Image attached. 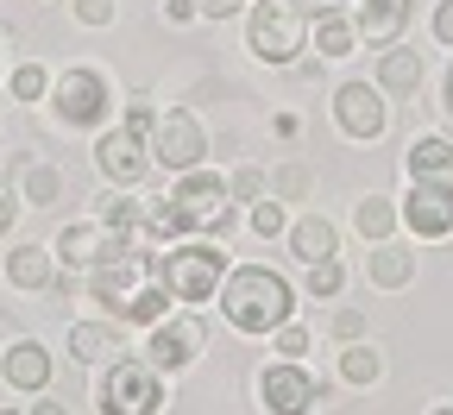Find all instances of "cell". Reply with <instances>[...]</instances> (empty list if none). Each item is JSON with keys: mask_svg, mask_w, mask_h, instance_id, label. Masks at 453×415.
<instances>
[{"mask_svg": "<svg viewBox=\"0 0 453 415\" xmlns=\"http://www.w3.org/2000/svg\"><path fill=\"white\" fill-rule=\"evenodd\" d=\"M334 334L347 340V346H353V340H365V315H359V309H340V315H334Z\"/></svg>", "mask_w": 453, "mask_h": 415, "instance_id": "d590c367", "label": "cell"}, {"mask_svg": "<svg viewBox=\"0 0 453 415\" xmlns=\"http://www.w3.org/2000/svg\"><path fill=\"white\" fill-rule=\"evenodd\" d=\"M410 176H453V139L422 133V139L410 145Z\"/></svg>", "mask_w": 453, "mask_h": 415, "instance_id": "484cf974", "label": "cell"}, {"mask_svg": "<svg viewBox=\"0 0 453 415\" xmlns=\"http://www.w3.org/2000/svg\"><path fill=\"white\" fill-rule=\"evenodd\" d=\"M164 309H170V296H164L157 283H145L139 296H127V303L113 309V321H127V327H157V321H164Z\"/></svg>", "mask_w": 453, "mask_h": 415, "instance_id": "d4e9b609", "label": "cell"}, {"mask_svg": "<svg viewBox=\"0 0 453 415\" xmlns=\"http://www.w3.org/2000/svg\"><path fill=\"white\" fill-rule=\"evenodd\" d=\"M321 403V378L303 372V359H271L258 372V409L265 415H309Z\"/></svg>", "mask_w": 453, "mask_h": 415, "instance_id": "ba28073f", "label": "cell"}, {"mask_svg": "<svg viewBox=\"0 0 453 415\" xmlns=\"http://www.w3.org/2000/svg\"><path fill=\"white\" fill-rule=\"evenodd\" d=\"M95 164H101V176L113 189H139L145 183V170H151V133H139V127H107L101 133V145H95Z\"/></svg>", "mask_w": 453, "mask_h": 415, "instance_id": "52a82bcc", "label": "cell"}, {"mask_svg": "<svg viewBox=\"0 0 453 415\" xmlns=\"http://www.w3.org/2000/svg\"><path fill=\"white\" fill-rule=\"evenodd\" d=\"M13 189H19L26 208H57V202H64V170L38 164V158H19L13 164Z\"/></svg>", "mask_w": 453, "mask_h": 415, "instance_id": "ac0fdd59", "label": "cell"}, {"mask_svg": "<svg viewBox=\"0 0 453 415\" xmlns=\"http://www.w3.org/2000/svg\"><path fill=\"white\" fill-rule=\"evenodd\" d=\"M7 95H13V101H44V95H50V70H44V64H19V70L7 76Z\"/></svg>", "mask_w": 453, "mask_h": 415, "instance_id": "f1b7e54d", "label": "cell"}, {"mask_svg": "<svg viewBox=\"0 0 453 415\" xmlns=\"http://www.w3.org/2000/svg\"><path fill=\"white\" fill-rule=\"evenodd\" d=\"M441 107H447V120H453V70H447V82H441Z\"/></svg>", "mask_w": 453, "mask_h": 415, "instance_id": "b9f144b4", "label": "cell"}, {"mask_svg": "<svg viewBox=\"0 0 453 415\" xmlns=\"http://www.w3.org/2000/svg\"><path fill=\"white\" fill-rule=\"evenodd\" d=\"M434 415H453V403H441V409H434Z\"/></svg>", "mask_w": 453, "mask_h": 415, "instance_id": "ee69618b", "label": "cell"}, {"mask_svg": "<svg viewBox=\"0 0 453 415\" xmlns=\"http://www.w3.org/2000/svg\"><path fill=\"white\" fill-rule=\"evenodd\" d=\"M208 346V327L196 315H177V321H157L151 340H145V365L151 372H189Z\"/></svg>", "mask_w": 453, "mask_h": 415, "instance_id": "8fae6325", "label": "cell"}, {"mask_svg": "<svg viewBox=\"0 0 453 415\" xmlns=\"http://www.w3.org/2000/svg\"><path fill=\"white\" fill-rule=\"evenodd\" d=\"M196 13H202L196 0H164V19H170V26H189Z\"/></svg>", "mask_w": 453, "mask_h": 415, "instance_id": "f35d334b", "label": "cell"}, {"mask_svg": "<svg viewBox=\"0 0 453 415\" xmlns=\"http://www.w3.org/2000/svg\"><path fill=\"white\" fill-rule=\"evenodd\" d=\"M290 252H296L303 265L340 258V233H334V220H327V214H309V220H296V227H290Z\"/></svg>", "mask_w": 453, "mask_h": 415, "instance_id": "ffe728a7", "label": "cell"}, {"mask_svg": "<svg viewBox=\"0 0 453 415\" xmlns=\"http://www.w3.org/2000/svg\"><path fill=\"white\" fill-rule=\"evenodd\" d=\"M145 283H151V271H145L139 246H120V252H107V258L88 265V289H95V303H107V315L120 309L127 296H139Z\"/></svg>", "mask_w": 453, "mask_h": 415, "instance_id": "7c38bea8", "label": "cell"}, {"mask_svg": "<svg viewBox=\"0 0 453 415\" xmlns=\"http://www.w3.org/2000/svg\"><path fill=\"white\" fill-rule=\"evenodd\" d=\"M120 246H133V240H113V233L101 227V220H70L64 233H57V258H64V271H88L95 258H107V252H120Z\"/></svg>", "mask_w": 453, "mask_h": 415, "instance_id": "5bb4252c", "label": "cell"}, {"mask_svg": "<svg viewBox=\"0 0 453 415\" xmlns=\"http://www.w3.org/2000/svg\"><path fill=\"white\" fill-rule=\"evenodd\" d=\"M434 44L453 50V0H441V7H434Z\"/></svg>", "mask_w": 453, "mask_h": 415, "instance_id": "74e56055", "label": "cell"}, {"mask_svg": "<svg viewBox=\"0 0 453 415\" xmlns=\"http://www.w3.org/2000/svg\"><path fill=\"white\" fill-rule=\"evenodd\" d=\"M50 258H57L50 246H32V240L13 246V252H7V283H13V289H50V277H57Z\"/></svg>", "mask_w": 453, "mask_h": 415, "instance_id": "44dd1931", "label": "cell"}, {"mask_svg": "<svg viewBox=\"0 0 453 415\" xmlns=\"http://www.w3.org/2000/svg\"><path fill=\"white\" fill-rule=\"evenodd\" d=\"M309 13H327V7H347V0H303Z\"/></svg>", "mask_w": 453, "mask_h": 415, "instance_id": "7bdbcfd3", "label": "cell"}, {"mask_svg": "<svg viewBox=\"0 0 453 415\" xmlns=\"http://www.w3.org/2000/svg\"><path fill=\"white\" fill-rule=\"evenodd\" d=\"M145 271L170 303H214L226 283V252L214 240H170L164 252L145 258Z\"/></svg>", "mask_w": 453, "mask_h": 415, "instance_id": "3957f363", "label": "cell"}, {"mask_svg": "<svg viewBox=\"0 0 453 415\" xmlns=\"http://www.w3.org/2000/svg\"><path fill=\"white\" fill-rule=\"evenodd\" d=\"M26 415H70V409H64V403H32Z\"/></svg>", "mask_w": 453, "mask_h": 415, "instance_id": "60d3db41", "label": "cell"}, {"mask_svg": "<svg viewBox=\"0 0 453 415\" xmlns=\"http://www.w3.org/2000/svg\"><path fill=\"white\" fill-rule=\"evenodd\" d=\"M50 107H57V120H64V127H76V133L101 127V120H107V107H113L107 76H101V70H88V64L64 70V76L50 82Z\"/></svg>", "mask_w": 453, "mask_h": 415, "instance_id": "8992f818", "label": "cell"}, {"mask_svg": "<svg viewBox=\"0 0 453 415\" xmlns=\"http://www.w3.org/2000/svg\"><path fill=\"white\" fill-rule=\"evenodd\" d=\"M13 220H19V189H13V183H0V240L13 233Z\"/></svg>", "mask_w": 453, "mask_h": 415, "instance_id": "8d00e7d4", "label": "cell"}, {"mask_svg": "<svg viewBox=\"0 0 453 415\" xmlns=\"http://www.w3.org/2000/svg\"><path fill=\"white\" fill-rule=\"evenodd\" d=\"M113 352H127L120 321H70V359L76 365H107Z\"/></svg>", "mask_w": 453, "mask_h": 415, "instance_id": "2e32d148", "label": "cell"}, {"mask_svg": "<svg viewBox=\"0 0 453 415\" xmlns=\"http://www.w3.org/2000/svg\"><path fill=\"white\" fill-rule=\"evenodd\" d=\"M145 233L151 240H183V233H208V240H220V233H234V196H226V176L214 170H183L177 189L145 202Z\"/></svg>", "mask_w": 453, "mask_h": 415, "instance_id": "6da1fadb", "label": "cell"}, {"mask_svg": "<svg viewBox=\"0 0 453 415\" xmlns=\"http://www.w3.org/2000/svg\"><path fill=\"white\" fill-rule=\"evenodd\" d=\"M309 38V7L303 0H258L246 19V44L258 64H296V50Z\"/></svg>", "mask_w": 453, "mask_h": 415, "instance_id": "277c9868", "label": "cell"}, {"mask_svg": "<svg viewBox=\"0 0 453 415\" xmlns=\"http://www.w3.org/2000/svg\"><path fill=\"white\" fill-rule=\"evenodd\" d=\"M0 378H7L19 396H44L50 378H57V365H50V352L38 340H13L7 352H0Z\"/></svg>", "mask_w": 453, "mask_h": 415, "instance_id": "9a60e30c", "label": "cell"}, {"mask_svg": "<svg viewBox=\"0 0 453 415\" xmlns=\"http://www.w3.org/2000/svg\"><path fill=\"white\" fill-rule=\"evenodd\" d=\"M422 50H403V44H384V57H378V88L384 95H416L422 88Z\"/></svg>", "mask_w": 453, "mask_h": 415, "instance_id": "d6986e66", "label": "cell"}, {"mask_svg": "<svg viewBox=\"0 0 453 415\" xmlns=\"http://www.w3.org/2000/svg\"><path fill=\"white\" fill-rule=\"evenodd\" d=\"M365 277H372L378 289H403V283L416 277V252H403V246L378 240V246H372V265H365Z\"/></svg>", "mask_w": 453, "mask_h": 415, "instance_id": "603a6c76", "label": "cell"}, {"mask_svg": "<svg viewBox=\"0 0 453 415\" xmlns=\"http://www.w3.org/2000/svg\"><path fill=\"white\" fill-rule=\"evenodd\" d=\"M202 151H208V133H202V120L189 107H170V113H157V127H151V158L164 164V170H196L202 164Z\"/></svg>", "mask_w": 453, "mask_h": 415, "instance_id": "9c48e42d", "label": "cell"}, {"mask_svg": "<svg viewBox=\"0 0 453 415\" xmlns=\"http://www.w3.org/2000/svg\"><path fill=\"white\" fill-rule=\"evenodd\" d=\"M70 7H76V19H82V26H95V32H101V26H113V0H70Z\"/></svg>", "mask_w": 453, "mask_h": 415, "instance_id": "e575fe53", "label": "cell"}, {"mask_svg": "<svg viewBox=\"0 0 453 415\" xmlns=\"http://www.w3.org/2000/svg\"><path fill=\"white\" fill-rule=\"evenodd\" d=\"M309 32H315V50L327 57H353V44H359V32H353V19L340 13V7H327V13H309Z\"/></svg>", "mask_w": 453, "mask_h": 415, "instance_id": "7402d4cb", "label": "cell"}, {"mask_svg": "<svg viewBox=\"0 0 453 415\" xmlns=\"http://www.w3.org/2000/svg\"><path fill=\"white\" fill-rule=\"evenodd\" d=\"M101 415H164V372L145 359H113L101 372Z\"/></svg>", "mask_w": 453, "mask_h": 415, "instance_id": "5b68a950", "label": "cell"}, {"mask_svg": "<svg viewBox=\"0 0 453 415\" xmlns=\"http://www.w3.org/2000/svg\"><path fill=\"white\" fill-rule=\"evenodd\" d=\"M226 196H234V202H258V196H265V170H252V164H246V170H234Z\"/></svg>", "mask_w": 453, "mask_h": 415, "instance_id": "d6a6232c", "label": "cell"}, {"mask_svg": "<svg viewBox=\"0 0 453 415\" xmlns=\"http://www.w3.org/2000/svg\"><path fill=\"white\" fill-rule=\"evenodd\" d=\"M0 415H26V409H0Z\"/></svg>", "mask_w": 453, "mask_h": 415, "instance_id": "f6af8a7d", "label": "cell"}, {"mask_svg": "<svg viewBox=\"0 0 453 415\" xmlns=\"http://www.w3.org/2000/svg\"><path fill=\"white\" fill-rule=\"evenodd\" d=\"M340 384H353V390L384 384V352H378V346H365V340H353L347 352H340Z\"/></svg>", "mask_w": 453, "mask_h": 415, "instance_id": "cb8c5ba5", "label": "cell"}, {"mask_svg": "<svg viewBox=\"0 0 453 415\" xmlns=\"http://www.w3.org/2000/svg\"><path fill=\"white\" fill-rule=\"evenodd\" d=\"M220 309H226V321H234L240 334H277L296 315V289L283 283L271 265H240L220 283Z\"/></svg>", "mask_w": 453, "mask_h": 415, "instance_id": "7a4b0ae2", "label": "cell"}, {"mask_svg": "<svg viewBox=\"0 0 453 415\" xmlns=\"http://www.w3.org/2000/svg\"><path fill=\"white\" fill-rule=\"evenodd\" d=\"M303 352H309V327L283 321V327H277V359H303Z\"/></svg>", "mask_w": 453, "mask_h": 415, "instance_id": "836d02e7", "label": "cell"}, {"mask_svg": "<svg viewBox=\"0 0 453 415\" xmlns=\"http://www.w3.org/2000/svg\"><path fill=\"white\" fill-rule=\"evenodd\" d=\"M107 233H113V240H133V233L145 227V208L139 202H127V196H101V214H95Z\"/></svg>", "mask_w": 453, "mask_h": 415, "instance_id": "4316f807", "label": "cell"}, {"mask_svg": "<svg viewBox=\"0 0 453 415\" xmlns=\"http://www.w3.org/2000/svg\"><path fill=\"white\" fill-rule=\"evenodd\" d=\"M340 289H347V265H340V258H321V265H309V296L334 303Z\"/></svg>", "mask_w": 453, "mask_h": 415, "instance_id": "f546056e", "label": "cell"}, {"mask_svg": "<svg viewBox=\"0 0 453 415\" xmlns=\"http://www.w3.org/2000/svg\"><path fill=\"white\" fill-rule=\"evenodd\" d=\"M378 95H384L378 82H340V88H334V120H340V133H347V139H384L390 107H384Z\"/></svg>", "mask_w": 453, "mask_h": 415, "instance_id": "4fadbf2b", "label": "cell"}, {"mask_svg": "<svg viewBox=\"0 0 453 415\" xmlns=\"http://www.w3.org/2000/svg\"><path fill=\"white\" fill-rule=\"evenodd\" d=\"M309 183H315V176H309L303 164H283V170H277V202H303Z\"/></svg>", "mask_w": 453, "mask_h": 415, "instance_id": "1f68e13d", "label": "cell"}, {"mask_svg": "<svg viewBox=\"0 0 453 415\" xmlns=\"http://www.w3.org/2000/svg\"><path fill=\"white\" fill-rule=\"evenodd\" d=\"M396 220H403V214L390 208V196H365V202H359V233H365L372 246H378V240H390Z\"/></svg>", "mask_w": 453, "mask_h": 415, "instance_id": "83f0119b", "label": "cell"}, {"mask_svg": "<svg viewBox=\"0 0 453 415\" xmlns=\"http://www.w3.org/2000/svg\"><path fill=\"white\" fill-rule=\"evenodd\" d=\"M252 233H258V240H277V233H290V214H283L277 196H271V202H265V196L252 202Z\"/></svg>", "mask_w": 453, "mask_h": 415, "instance_id": "4dcf8cb0", "label": "cell"}, {"mask_svg": "<svg viewBox=\"0 0 453 415\" xmlns=\"http://www.w3.org/2000/svg\"><path fill=\"white\" fill-rule=\"evenodd\" d=\"M403 227L416 233V240H447L453 233V183L447 176H416V189L403 196Z\"/></svg>", "mask_w": 453, "mask_h": 415, "instance_id": "30bf717a", "label": "cell"}, {"mask_svg": "<svg viewBox=\"0 0 453 415\" xmlns=\"http://www.w3.org/2000/svg\"><path fill=\"white\" fill-rule=\"evenodd\" d=\"M234 7H240V0H202V19H226Z\"/></svg>", "mask_w": 453, "mask_h": 415, "instance_id": "ab89813d", "label": "cell"}, {"mask_svg": "<svg viewBox=\"0 0 453 415\" xmlns=\"http://www.w3.org/2000/svg\"><path fill=\"white\" fill-rule=\"evenodd\" d=\"M403 26H410V0H359V13H353V32L372 44H396Z\"/></svg>", "mask_w": 453, "mask_h": 415, "instance_id": "e0dca14e", "label": "cell"}]
</instances>
